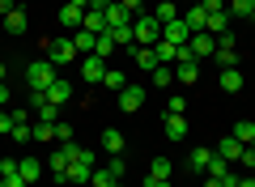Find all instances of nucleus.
<instances>
[{
    "label": "nucleus",
    "instance_id": "a18cd8bd",
    "mask_svg": "<svg viewBox=\"0 0 255 187\" xmlns=\"http://www.w3.org/2000/svg\"><path fill=\"white\" fill-rule=\"evenodd\" d=\"M111 4H115V0H90V9H94V13H107Z\"/></svg>",
    "mask_w": 255,
    "mask_h": 187
},
{
    "label": "nucleus",
    "instance_id": "393cba45",
    "mask_svg": "<svg viewBox=\"0 0 255 187\" xmlns=\"http://www.w3.org/2000/svg\"><path fill=\"white\" fill-rule=\"evenodd\" d=\"M94 38H98V34H90V30H73V47L81 55H94Z\"/></svg>",
    "mask_w": 255,
    "mask_h": 187
},
{
    "label": "nucleus",
    "instance_id": "5701e85b",
    "mask_svg": "<svg viewBox=\"0 0 255 187\" xmlns=\"http://www.w3.org/2000/svg\"><path fill=\"white\" fill-rule=\"evenodd\" d=\"M221 89H226V94H238V89H243V72L238 68H221Z\"/></svg>",
    "mask_w": 255,
    "mask_h": 187
},
{
    "label": "nucleus",
    "instance_id": "c03bdc74",
    "mask_svg": "<svg viewBox=\"0 0 255 187\" xmlns=\"http://www.w3.org/2000/svg\"><path fill=\"white\" fill-rule=\"evenodd\" d=\"M55 141H73V128H68V124H55Z\"/></svg>",
    "mask_w": 255,
    "mask_h": 187
},
{
    "label": "nucleus",
    "instance_id": "09e8293b",
    "mask_svg": "<svg viewBox=\"0 0 255 187\" xmlns=\"http://www.w3.org/2000/svg\"><path fill=\"white\" fill-rule=\"evenodd\" d=\"M13 94H9V85H4V81H0V107H4V102H9Z\"/></svg>",
    "mask_w": 255,
    "mask_h": 187
},
{
    "label": "nucleus",
    "instance_id": "412c9836",
    "mask_svg": "<svg viewBox=\"0 0 255 187\" xmlns=\"http://www.w3.org/2000/svg\"><path fill=\"white\" fill-rule=\"evenodd\" d=\"M81 30H90V34H107V17H102V13H94V9H85Z\"/></svg>",
    "mask_w": 255,
    "mask_h": 187
},
{
    "label": "nucleus",
    "instance_id": "de8ad7c7",
    "mask_svg": "<svg viewBox=\"0 0 255 187\" xmlns=\"http://www.w3.org/2000/svg\"><path fill=\"white\" fill-rule=\"evenodd\" d=\"M13 9H17V4H13V0H0V17H9Z\"/></svg>",
    "mask_w": 255,
    "mask_h": 187
},
{
    "label": "nucleus",
    "instance_id": "4be33fe9",
    "mask_svg": "<svg viewBox=\"0 0 255 187\" xmlns=\"http://www.w3.org/2000/svg\"><path fill=\"white\" fill-rule=\"evenodd\" d=\"M132 60H136L145 72H153V68H157V55H153V47H132Z\"/></svg>",
    "mask_w": 255,
    "mask_h": 187
},
{
    "label": "nucleus",
    "instance_id": "603ef678",
    "mask_svg": "<svg viewBox=\"0 0 255 187\" xmlns=\"http://www.w3.org/2000/svg\"><path fill=\"white\" fill-rule=\"evenodd\" d=\"M238 187H255V175L251 179H238Z\"/></svg>",
    "mask_w": 255,
    "mask_h": 187
},
{
    "label": "nucleus",
    "instance_id": "6ab92c4d",
    "mask_svg": "<svg viewBox=\"0 0 255 187\" xmlns=\"http://www.w3.org/2000/svg\"><path fill=\"white\" fill-rule=\"evenodd\" d=\"M102 149H107L111 158L124 153V132H119V128H107V132H102Z\"/></svg>",
    "mask_w": 255,
    "mask_h": 187
},
{
    "label": "nucleus",
    "instance_id": "4468645a",
    "mask_svg": "<svg viewBox=\"0 0 255 187\" xmlns=\"http://www.w3.org/2000/svg\"><path fill=\"white\" fill-rule=\"evenodd\" d=\"M217 158V149H196L187 158V166H191V175H209V162Z\"/></svg>",
    "mask_w": 255,
    "mask_h": 187
},
{
    "label": "nucleus",
    "instance_id": "cd10ccee",
    "mask_svg": "<svg viewBox=\"0 0 255 187\" xmlns=\"http://www.w3.org/2000/svg\"><path fill=\"white\" fill-rule=\"evenodd\" d=\"M204 30H209L213 38H217V34H230V17H226V13H209V26H204Z\"/></svg>",
    "mask_w": 255,
    "mask_h": 187
},
{
    "label": "nucleus",
    "instance_id": "2eb2a0df",
    "mask_svg": "<svg viewBox=\"0 0 255 187\" xmlns=\"http://www.w3.org/2000/svg\"><path fill=\"white\" fill-rule=\"evenodd\" d=\"M81 17H85V9H77V4H68V0H64V9H60V26L81 30Z\"/></svg>",
    "mask_w": 255,
    "mask_h": 187
},
{
    "label": "nucleus",
    "instance_id": "f3484780",
    "mask_svg": "<svg viewBox=\"0 0 255 187\" xmlns=\"http://www.w3.org/2000/svg\"><path fill=\"white\" fill-rule=\"evenodd\" d=\"M17 175L26 179V183H38V179H43V162H38V158H21Z\"/></svg>",
    "mask_w": 255,
    "mask_h": 187
},
{
    "label": "nucleus",
    "instance_id": "ddd939ff",
    "mask_svg": "<svg viewBox=\"0 0 255 187\" xmlns=\"http://www.w3.org/2000/svg\"><path fill=\"white\" fill-rule=\"evenodd\" d=\"M68 98H73V85H68L64 77H55V81H51V89H47V102H55V107H64Z\"/></svg>",
    "mask_w": 255,
    "mask_h": 187
},
{
    "label": "nucleus",
    "instance_id": "39448f33",
    "mask_svg": "<svg viewBox=\"0 0 255 187\" xmlns=\"http://www.w3.org/2000/svg\"><path fill=\"white\" fill-rule=\"evenodd\" d=\"M30 107L38 111V124H60V107L47 102V94H30Z\"/></svg>",
    "mask_w": 255,
    "mask_h": 187
},
{
    "label": "nucleus",
    "instance_id": "ea45409f",
    "mask_svg": "<svg viewBox=\"0 0 255 187\" xmlns=\"http://www.w3.org/2000/svg\"><path fill=\"white\" fill-rule=\"evenodd\" d=\"M238 166H247V170H255V145H247V149H243V158H238Z\"/></svg>",
    "mask_w": 255,
    "mask_h": 187
},
{
    "label": "nucleus",
    "instance_id": "6e6552de",
    "mask_svg": "<svg viewBox=\"0 0 255 187\" xmlns=\"http://www.w3.org/2000/svg\"><path fill=\"white\" fill-rule=\"evenodd\" d=\"M187 47H191V55H196V60H209V55L217 51V38H213L209 30H200V34H191Z\"/></svg>",
    "mask_w": 255,
    "mask_h": 187
},
{
    "label": "nucleus",
    "instance_id": "9b49d317",
    "mask_svg": "<svg viewBox=\"0 0 255 187\" xmlns=\"http://www.w3.org/2000/svg\"><path fill=\"white\" fill-rule=\"evenodd\" d=\"M174 81H179V85H196V81H200V64L196 60H179L174 64Z\"/></svg>",
    "mask_w": 255,
    "mask_h": 187
},
{
    "label": "nucleus",
    "instance_id": "2f4dec72",
    "mask_svg": "<svg viewBox=\"0 0 255 187\" xmlns=\"http://www.w3.org/2000/svg\"><path fill=\"white\" fill-rule=\"evenodd\" d=\"M234 136H238L243 145H255V124H251V119H243V124H234Z\"/></svg>",
    "mask_w": 255,
    "mask_h": 187
},
{
    "label": "nucleus",
    "instance_id": "c85d7f7f",
    "mask_svg": "<svg viewBox=\"0 0 255 187\" xmlns=\"http://www.w3.org/2000/svg\"><path fill=\"white\" fill-rule=\"evenodd\" d=\"M115 183H119V179L111 175L107 166H94V175H90V187H115Z\"/></svg>",
    "mask_w": 255,
    "mask_h": 187
},
{
    "label": "nucleus",
    "instance_id": "1a4fd4ad",
    "mask_svg": "<svg viewBox=\"0 0 255 187\" xmlns=\"http://www.w3.org/2000/svg\"><path fill=\"white\" fill-rule=\"evenodd\" d=\"M81 77L90 81V85H102V77H107V64H102L98 55H85V60H81Z\"/></svg>",
    "mask_w": 255,
    "mask_h": 187
},
{
    "label": "nucleus",
    "instance_id": "20e7f679",
    "mask_svg": "<svg viewBox=\"0 0 255 187\" xmlns=\"http://www.w3.org/2000/svg\"><path fill=\"white\" fill-rule=\"evenodd\" d=\"M77 47H73V38H55V43H47V60L55 64V68H64V64H73L77 60Z\"/></svg>",
    "mask_w": 255,
    "mask_h": 187
},
{
    "label": "nucleus",
    "instance_id": "49530a36",
    "mask_svg": "<svg viewBox=\"0 0 255 187\" xmlns=\"http://www.w3.org/2000/svg\"><path fill=\"white\" fill-rule=\"evenodd\" d=\"M145 187H170V179H153V175H149V179H145Z\"/></svg>",
    "mask_w": 255,
    "mask_h": 187
},
{
    "label": "nucleus",
    "instance_id": "7ed1b4c3",
    "mask_svg": "<svg viewBox=\"0 0 255 187\" xmlns=\"http://www.w3.org/2000/svg\"><path fill=\"white\" fill-rule=\"evenodd\" d=\"M132 34H136V47H157V38H162V21H157L153 13H140V17L132 21Z\"/></svg>",
    "mask_w": 255,
    "mask_h": 187
},
{
    "label": "nucleus",
    "instance_id": "37998d69",
    "mask_svg": "<svg viewBox=\"0 0 255 187\" xmlns=\"http://www.w3.org/2000/svg\"><path fill=\"white\" fill-rule=\"evenodd\" d=\"M0 132H13V111L0 107Z\"/></svg>",
    "mask_w": 255,
    "mask_h": 187
},
{
    "label": "nucleus",
    "instance_id": "4c0bfd02",
    "mask_svg": "<svg viewBox=\"0 0 255 187\" xmlns=\"http://www.w3.org/2000/svg\"><path fill=\"white\" fill-rule=\"evenodd\" d=\"M209 175H213V179H226V175H230V162H226V158H213V162H209Z\"/></svg>",
    "mask_w": 255,
    "mask_h": 187
},
{
    "label": "nucleus",
    "instance_id": "f704fd0d",
    "mask_svg": "<svg viewBox=\"0 0 255 187\" xmlns=\"http://www.w3.org/2000/svg\"><path fill=\"white\" fill-rule=\"evenodd\" d=\"M107 170H111L115 179H124V175H128V158H124V153H115V158L107 162Z\"/></svg>",
    "mask_w": 255,
    "mask_h": 187
},
{
    "label": "nucleus",
    "instance_id": "a19ab883",
    "mask_svg": "<svg viewBox=\"0 0 255 187\" xmlns=\"http://www.w3.org/2000/svg\"><path fill=\"white\" fill-rule=\"evenodd\" d=\"M0 187H30L21 175H0Z\"/></svg>",
    "mask_w": 255,
    "mask_h": 187
},
{
    "label": "nucleus",
    "instance_id": "72a5a7b5",
    "mask_svg": "<svg viewBox=\"0 0 255 187\" xmlns=\"http://www.w3.org/2000/svg\"><path fill=\"white\" fill-rule=\"evenodd\" d=\"M102 85H107V89H124L128 81H124V72H119V68H107V77H102Z\"/></svg>",
    "mask_w": 255,
    "mask_h": 187
},
{
    "label": "nucleus",
    "instance_id": "5fc2aeb1",
    "mask_svg": "<svg viewBox=\"0 0 255 187\" xmlns=\"http://www.w3.org/2000/svg\"><path fill=\"white\" fill-rule=\"evenodd\" d=\"M4 77H9V68H4V64H0V81H4Z\"/></svg>",
    "mask_w": 255,
    "mask_h": 187
},
{
    "label": "nucleus",
    "instance_id": "0eeeda50",
    "mask_svg": "<svg viewBox=\"0 0 255 187\" xmlns=\"http://www.w3.org/2000/svg\"><path fill=\"white\" fill-rule=\"evenodd\" d=\"M140 107H145V89H140V85H124V89H119V111L132 115V111H140Z\"/></svg>",
    "mask_w": 255,
    "mask_h": 187
},
{
    "label": "nucleus",
    "instance_id": "3c124183",
    "mask_svg": "<svg viewBox=\"0 0 255 187\" xmlns=\"http://www.w3.org/2000/svg\"><path fill=\"white\" fill-rule=\"evenodd\" d=\"M204 187H221V179H213V175H204Z\"/></svg>",
    "mask_w": 255,
    "mask_h": 187
},
{
    "label": "nucleus",
    "instance_id": "f257e3e1",
    "mask_svg": "<svg viewBox=\"0 0 255 187\" xmlns=\"http://www.w3.org/2000/svg\"><path fill=\"white\" fill-rule=\"evenodd\" d=\"M55 77H60V68H55L51 60H34L26 68V89H30V94H47Z\"/></svg>",
    "mask_w": 255,
    "mask_h": 187
},
{
    "label": "nucleus",
    "instance_id": "864d4df0",
    "mask_svg": "<svg viewBox=\"0 0 255 187\" xmlns=\"http://www.w3.org/2000/svg\"><path fill=\"white\" fill-rule=\"evenodd\" d=\"M68 4H77V9H90V0H68Z\"/></svg>",
    "mask_w": 255,
    "mask_h": 187
},
{
    "label": "nucleus",
    "instance_id": "dca6fc26",
    "mask_svg": "<svg viewBox=\"0 0 255 187\" xmlns=\"http://www.w3.org/2000/svg\"><path fill=\"white\" fill-rule=\"evenodd\" d=\"M166 136H170V141H183V136H187V115H166Z\"/></svg>",
    "mask_w": 255,
    "mask_h": 187
},
{
    "label": "nucleus",
    "instance_id": "9d476101",
    "mask_svg": "<svg viewBox=\"0 0 255 187\" xmlns=\"http://www.w3.org/2000/svg\"><path fill=\"white\" fill-rule=\"evenodd\" d=\"M179 17H183V26H187V30H191V34H200V30H204V26H209V13H204V9H200V0H196V4H191V9H187V13H179Z\"/></svg>",
    "mask_w": 255,
    "mask_h": 187
},
{
    "label": "nucleus",
    "instance_id": "423d86ee",
    "mask_svg": "<svg viewBox=\"0 0 255 187\" xmlns=\"http://www.w3.org/2000/svg\"><path fill=\"white\" fill-rule=\"evenodd\" d=\"M162 38H166V43H174V47H187L191 43V30L183 26V17H174V21H166V26H162Z\"/></svg>",
    "mask_w": 255,
    "mask_h": 187
},
{
    "label": "nucleus",
    "instance_id": "58836bf2",
    "mask_svg": "<svg viewBox=\"0 0 255 187\" xmlns=\"http://www.w3.org/2000/svg\"><path fill=\"white\" fill-rule=\"evenodd\" d=\"M34 141H55V124H34Z\"/></svg>",
    "mask_w": 255,
    "mask_h": 187
},
{
    "label": "nucleus",
    "instance_id": "7c9ffc66",
    "mask_svg": "<svg viewBox=\"0 0 255 187\" xmlns=\"http://www.w3.org/2000/svg\"><path fill=\"white\" fill-rule=\"evenodd\" d=\"M153 17L162 21V26H166V21H174V17H179V9H174V0H162V4L153 9Z\"/></svg>",
    "mask_w": 255,
    "mask_h": 187
},
{
    "label": "nucleus",
    "instance_id": "bb28decb",
    "mask_svg": "<svg viewBox=\"0 0 255 187\" xmlns=\"http://www.w3.org/2000/svg\"><path fill=\"white\" fill-rule=\"evenodd\" d=\"M149 77H153V85H157V89H166V85H174V68H170V64H157V68L149 72Z\"/></svg>",
    "mask_w": 255,
    "mask_h": 187
},
{
    "label": "nucleus",
    "instance_id": "c756f323",
    "mask_svg": "<svg viewBox=\"0 0 255 187\" xmlns=\"http://www.w3.org/2000/svg\"><path fill=\"white\" fill-rule=\"evenodd\" d=\"M213 60H217L221 68H238V51H234V47H217V51H213Z\"/></svg>",
    "mask_w": 255,
    "mask_h": 187
},
{
    "label": "nucleus",
    "instance_id": "c9c22d12",
    "mask_svg": "<svg viewBox=\"0 0 255 187\" xmlns=\"http://www.w3.org/2000/svg\"><path fill=\"white\" fill-rule=\"evenodd\" d=\"M187 111V98L183 94H170V102H166V115H183Z\"/></svg>",
    "mask_w": 255,
    "mask_h": 187
},
{
    "label": "nucleus",
    "instance_id": "473e14b6",
    "mask_svg": "<svg viewBox=\"0 0 255 187\" xmlns=\"http://www.w3.org/2000/svg\"><path fill=\"white\" fill-rule=\"evenodd\" d=\"M230 13L234 17H255V0H230Z\"/></svg>",
    "mask_w": 255,
    "mask_h": 187
},
{
    "label": "nucleus",
    "instance_id": "f03ea898",
    "mask_svg": "<svg viewBox=\"0 0 255 187\" xmlns=\"http://www.w3.org/2000/svg\"><path fill=\"white\" fill-rule=\"evenodd\" d=\"M90 175H94V153L81 149L77 153V162H68V170H64V183L73 187H90Z\"/></svg>",
    "mask_w": 255,
    "mask_h": 187
},
{
    "label": "nucleus",
    "instance_id": "79ce46f5",
    "mask_svg": "<svg viewBox=\"0 0 255 187\" xmlns=\"http://www.w3.org/2000/svg\"><path fill=\"white\" fill-rule=\"evenodd\" d=\"M17 166H21V162H13V158H0V175H17Z\"/></svg>",
    "mask_w": 255,
    "mask_h": 187
},
{
    "label": "nucleus",
    "instance_id": "8fccbe9b",
    "mask_svg": "<svg viewBox=\"0 0 255 187\" xmlns=\"http://www.w3.org/2000/svg\"><path fill=\"white\" fill-rule=\"evenodd\" d=\"M119 4H124L128 13H136V9H140V0H119Z\"/></svg>",
    "mask_w": 255,
    "mask_h": 187
},
{
    "label": "nucleus",
    "instance_id": "a211bd4d",
    "mask_svg": "<svg viewBox=\"0 0 255 187\" xmlns=\"http://www.w3.org/2000/svg\"><path fill=\"white\" fill-rule=\"evenodd\" d=\"M0 30H9V34H26V13L13 9L9 17H0Z\"/></svg>",
    "mask_w": 255,
    "mask_h": 187
},
{
    "label": "nucleus",
    "instance_id": "f8f14e48",
    "mask_svg": "<svg viewBox=\"0 0 255 187\" xmlns=\"http://www.w3.org/2000/svg\"><path fill=\"white\" fill-rule=\"evenodd\" d=\"M243 149H247V145H243V141H238V136H234V132H230V136H226V141H221V145H217V158H226V162H238V158H243Z\"/></svg>",
    "mask_w": 255,
    "mask_h": 187
},
{
    "label": "nucleus",
    "instance_id": "e433bc0d",
    "mask_svg": "<svg viewBox=\"0 0 255 187\" xmlns=\"http://www.w3.org/2000/svg\"><path fill=\"white\" fill-rule=\"evenodd\" d=\"M149 175H153V179H170V162H166V158H153Z\"/></svg>",
    "mask_w": 255,
    "mask_h": 187
},
{
    "label": "nucleus",
    "instance_id": "b1692460",
    "mask_svg": "<svg viewBox=\"0 0 255 187\" xmlns=\"http://www.w3.org/2000/svg\"><path fill=\"white\" fill-rule=\"evenodd\" d=\"M153 55H157V64H174V60H179V47H174V43H166V38H157Z\"/></svg>",
    "mask_w": 255,
    "mask_h": 187
},
{
    "label": "nucleus",
    "instance_id": "a878e982",
    "mask_svg": "<svg viewBox=\"0 0 255 187\" xmlns=\"http://www.w3.org/2000/svg\"><path fill=\"white\" fill-rule=\"evenodd\" d=\"M94 55H98V60H111V55H115V38L98 34V38H94Z\"/></svg>",
    "mask_w": 255,
    "mask_h": 187
},
{
    "label": "nucleus",
    "instance_id": "aec40b11",
    "mask_svg": "<svg viewBox=\"0 0 255 187\" xmlns=\"http://www.w3.org/2000/svg\"><path fill=\"white\" fill-rule=\"evenodd\" d=\"M102 17H107V30H115V26H132V21H128V9H124V4H119V0H115V4H111L107 13H102Z\"/></svg>",
    "mask_w": 255,
    "mask_h": 187
}]
</instances>
